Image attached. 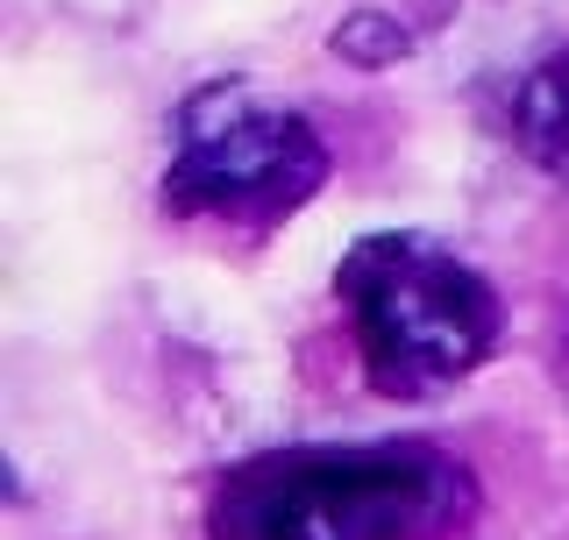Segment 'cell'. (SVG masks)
I'll return each instance as SVG.
<instances>
[{
    "mask_svg": "<svg viewBox=\"0 0 569 540\" xmlns=\"http://www.w3.org/2000/svg\"><path fill=\"white\" fill-rule=\"evenodd\" d=\"M477 512L470 470L435 441H320L236 462L207 540H441Z\"/></svg>",
    "mask_w": 569,
    "mask_h": 540,
    "instance_id": "obj_1",
    "label": "cell"
},
{
    "mask_svg": "<svg viewBox=\"0 0 569 540\" xmlns=\"http://www.w3.org/2000/svg\"><path fill=\"white\" fill-rule=\"evenodd\" d=\"M512 142L527 164H541L548 178H569V50L541 58L512 93Z\"/></svg>",
    "mask_w": 569,
    "mask_h": 540,
    "instance_id": "obj_4",
    "label": "cell"
},
{
    "mask_svg": "<svg viewBox=\"0 0 569 540\" xmlns=\"http://www.w3.org/2000/svg\"><path fill=\"white\" fill-rule=\"evenodd\" d=\"M320 186H328V142L299 107L263 100L242 79H213L186 93L164 164V207L178 221L271 236Z\"/></svg>",
    "mask_w": 569,
    "mask_h": 540,
    "instance_id": "obj_3",
    "label": "cell"
},
{
    "mask_svg": "<svg viewBox=\"0 0 569 540\" xmlns=\"http://www.w3.org/2000/svg\"><path fill=\"white\" fill-rule=\"evenodd\" d=\"M328 50H335V58H349V64H363V71H385L391 58H406V50H413V29L391 22L385 8H356L349 22L328 36Z\"/></svg>",
    "mask_w": 569,
    "mask_h": 540,
    "instance_id": "obj_5",
    "label": "cell"
},
{
    "mask_svg": "<svg viewBox=\"0 0 569 540\" xmlns=\"http://www.w3.org/2000/svg\"><path fill=\"white\" fill-rule=\"evenodd\" d=\"M349 341L370 391L435 399L491 363L506 306L491 278L435 236H363L335 270Z\"/></svg>",
    "mask_w": 569,
    "mask_h": 540,
    "instance_id": "obj_2",
    "label": "cell"
}]
</instances>
